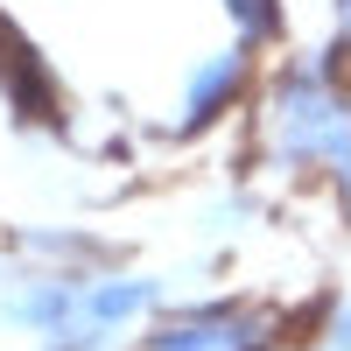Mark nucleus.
<instances>
[{
	"label": "nucleus",
	"mask_w": 351,
	"mask_h": 351,
	"mask_svg": "<svg viewBox=\"0 0 351 351\" xmlns=\"http://www.w3.org/2000/svg\"><path fill=\"white\" fill-rule=\"evenodd\" d=\"M239 77H246V56H239V49H232V56H211V64L197 71V84H190V92H197V99H190V127L211 120V112L239 92Z\"/></svg>",
	"instance_id": "1"
}]
</instances>
